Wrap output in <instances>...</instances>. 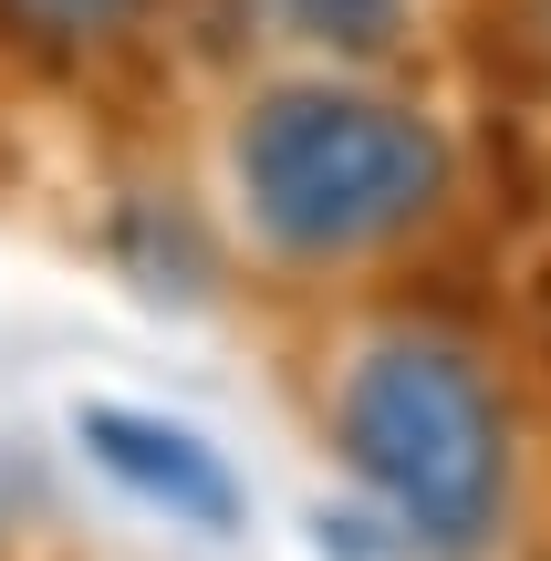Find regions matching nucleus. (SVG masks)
I'll return each instance as SVG.
<instances>
[{"label":"nucleus","instance_id":"nucleus-1","mask_svg":"<svg viewBox=\"0 0 551 561\" xmlns=\"http://www.w3.org/2000/svg\"><path fill=\"white\" fill-rule=\"evenodd\" d=\"M240 208L282 261H354L386 250L448 198V146L427 115L354 83H282L229 136Z\"/></svg>","mask_w":551,"mask_h":561},{"label":"nucleus","instance_id":"nucleus-2","mask_svg":"<svg viewBox=\"0 0 551 561\" xmlns=\"http://www.w3.org/2000/svg\"><path fill=\"white\" fill-rule=\"evenodd\" d=\"M333 447L427 561L490 551L510 510V426L458 343H365L333 385Z\"/></svg>","mask_w":551,"mask_h":561},{"label":"nucleus","instance_id":"nucleus-3","mask_svg":"<svg viewBox=\"0 0 551 561\" xmlns=\"http://www.w3.org/2000/svg\"><path fill=\"white\" fill-rule=\"evenodd\" d=\"M73 437L94 447L136 500H157L167 520H187V530H240V479H229L187 426H157V416H136V405H83Z\"/></svg>","mask_w":551,"mask_h":561},{"label":"nucleus","instance_id":"nucleus-4","mask_svg":"<svg viewBox=\"0 0 551 561\" xmlns=\"http://www.w3.org/2000/svg\"><path fill=\"white\" fill-rule=\"evenodd\" d=\"M271 11H282V32L333 42V53H386L406 32V0H271Z\"/></svg>","mask_w":551,"mask_h":561},{"label":"nucleus","instance_id":"nucleus-5","mask_svg":"<svg viewBox=\"0 0 551 561\" xmlns=\"http://www.w3.org/2000/svg\"><path fill=\"white\" fill-rule=\"evenodd\" d=\"M32 21H53V32H104V21H125L136 0H21Z\"/></svg>","mask_w":551,"mask_h":561},{"label":"nucleus","instance_id":"nucleus-6","mask_svg":"<svg viewBox=\"0 0 551 561\" xmlns=\"http://www.w3.org/2000/svg\"><path fill=\"white\" fill-rule=\"evenodd\" d=\"M541 42H551V0H541Z\"/></svg>","mask_w":551,"mask_h":561}]
</instances>
